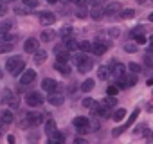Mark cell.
Returning <instances> with one entry per match:
<instances>
[{
	"instance_id": "cell-1",
	"label": "cell",
	"mask_w": 153,
	"mask_h": 144,
	"mask_svg": "<svg viewBox=\"0 0 153 144\" xmlns=\"http://www.w3.org/2000/svg\"><path fill=\"white\" fill-rule=\"evenodd\" d=\"M6 68H7L9 74H13V76H20L22 72L25 70V61H24L20 56L9 58V59H7V63H6Z\"/></svg>"
},
{
	"instance_id": "cell-2",
	"label": "cell",
	"mask_w": 153,
	"mask_h": 144,
	"mask_svg": "<svg viewBox=\"0 0 153 144\" xmlns=\"http://www.w3.org/2000/svg\"><path fill=\"white\" fill-rule=\"evenodd\" d=\"M74 63L78 65V68H79V72H88L90 68H92V59L90 58H87L85 54H78V56H74Z\"/></svg>"
},
{
	"instance_id": "cell-3",
	"label": "cell",
	"mask_w": 153,
	"mask_h": 144,
	"mask_svg": "<svg viewBox=\"0 0 153 144\" xmlns=\"http://www.w3.org/2000/svg\"><path fill=\"white\" fill-rule=\"evenodd\" d=\"M90 16L94 20H97V22L105 16V2L103 0H94V4L90 7Z\"/></svg>"
},
{
	"instance_id": "cell-4",
	"label": "cell",
	"mask_w": 153,
	"mask_h": 144,
	"mask_svg": "<svg viewBox=\"0 0 153 144\" xmlns=\"http://www.w3.org/2000/svg\"><path fill=\"white\" fill-rule=\"evenodd\" d=\"M0 101L4 105H9L11 108H18V99L15 97V94L9 90V88H4L2 94H0Z\"/></svg>"
},
{
	"instance_id": "cell-5",
	"label": "cell",
	"mask_w": 153,
	"mask_h": 144,
	"mask_svg": "<svg viewBox=\"0 0 153 144\" xmlns=\"http://www.w3.org/2000/svg\"><path fill=\"white\" fill-rule=\"evenodd\" d=\"M42 121H43V115L38 114V112H29V114H25V124H27V126H38V124H42Z\"/></svg>"
},
{
	"instance_id": "cell-6",
	"label": "cell",
	"mask_w": 153,
	"mask_h": 144,
	"mask_svg": "<svg viewBox=\"0 0 153 144\" xmlns=\"http://www.w3.org/2000/svg\"><path fill=\"white\" fill-rule=\"evenodd\" d=\"M135 83H137V78H135V76H128V74H124L123 78L117 79V88H130V87H133Z\"/></svg>"
},
{
	"instance_id": "cell-7",
	"label": "cell",
	"mask_w": 153,
	"mask_h": 144,
	"mask_svg": "<svg viewBox=\"0 0 153 144\" xmlns=\"http://www.w3.org/2000/svg\"><path fill=\"white\" fill-rule=\"evenodd\" d=\"M59 83H56L54 79H51V78H45L43 81H42V88L45 90V92H49V94H54V92H58L59 90Z\"/></svg>"
},
{
	"instance_id": "cell-8",
	"label": "cell",
	"mask_w": 153,
	"mask_h": 144,
	"mask_svg": "<svg viewBox=\"0 0 153 144\" xmlns=\"http://www.w3.org/2000/svg\"><path fill=\"white\" fill-rule=\"evenodd\" d=\"M25 101H27L29 106H40V105L43 103V97H42L40 92H29V94L25 96Z\"/></svg>"
},
{
	"instance_id": "cell-9",
	"label": "cell",
	"mask_w": 153,
	"mask_h": 144,
	"mask_svg": "<svg viewBox=\"0 0 153 144\" xmlns=\"http://www.w3.org/2000/svg\"><path fill=\"white\" fill-rule=\"evenodd\" d=\"M110 70H112V76H114L115 79H119V78H123V76L126 74V67H124L123 63H119V61L112 63V65H110Z\"/></svg>"
},
{
	"instance_id": "cell-10",
	"label": "cell",
	"mask_w": 153,
	"mask_h": 144,
	"mask_svg": "<svg viewBox=\"0 0 153 144\" xmlns=\"http://www.w3.org/2000/svg\"><path fill=\"white\" fill-rule=\"evenodd\" d=\"M54 54H56V58H58L56 61H68V56H70L68 50H67V47H65L63 43L54 47Z\"/></svg>"
},
{
	"instance_id": "cell-11",
	"label": "cell",
	"mask_w": 153,
	"mask_h": 144,
	"mask_svg": "<svg viewBox=\"0 0 153 144\" xmlns=\"http://www.w3.org/2000/svg\"><path fill=\"white\" fill-rule=\"evenodd\" d=\"M34 79H36V72L31 70V68H29V70H24L22 74H20V83H22V85H31Z\"/></svg>"
},
{
	"instance_id": "cell-12",
	"label": "cell",
	"mask_w": 153,
	"mask_h": 144,
	"mask_svg": "<svg viewBox=\"0 0 153 144\" xmlns=\"http://www.w3.org/2000/svg\"><path fill=\"white\" fill-rule=\"evenodd\" d=\"M38 18H40V22H42V25H51V24L56 22V15L51 13V11H42V13L38 15Z\"/></svg>"
},
{
	"instance_id": "cell-13",
	"label": "cell",
	"mask_w": 153,
	"mask_h": 144,
	"mask_svg": "<svg viewBox=\"0 0 153 144\" xmlns=\"http://www.w3.org/2000/svg\"><path fill=\"white\" fill-rule=\"evenodd\" d=\"M38 47H40V43H38L36 38H27L25 43H24V50L29 52V54H34V52L38 50Z\"/></svg>"
},
{
	"instance_id": "cell-14",
	"label": "cell",
	"mask_w": 153,
	"mask_h": 144,
	"mask_svg": "<svg viewBox=\"0 0 153 144\" xmlns=\"http://www.w3.org/2000/svg\"><path fill=\"white\" fill-rule=\"evenodd\" d=\"M106 49H108V43H106V42L96 40V42L92 43V52H94L96 56H101V54H105V52H106Z\"/></svg>"
},
{
	"instance_id": "cell-15",
	"label": "cell",
	"mask_w": 153,
	"mask_h": 144,
	"mask_svg": "<svg viewBox=\"0 0 153 144\" xmlns=\"http://www.w3.org/2000/svg\"><path fill=\"white\" fill-rule=\"evenodd\" d=\"M137 115H139V108H135V110H133V114L130 115V119H128V122H126V124H124L123 128H117V130L114 131V137H117V135H121V133H123L124 130H128V126H131V124H133V121L137 119Z\"/></svg>"
},
{
	"instance_id": "cell-16",
	"label": "cell",
	"mask_w": 153,
	"mask_h": 144,
	"mask_svg": "<svg viewBox=\"0 0 153 144\" xmlns=\"http://www.w3.org/2000/svg\"><path fill=\"white\" fill-rule=\"evenodd\" d=\"M13 112H9V110H4L2 114H0V122H2V126H7V124H11L13 122Z\"/></svg>"
},
{
	"instance_id": "cell-17",
	"label": "cell",
	"mask_w": 153,
	"mask_h": 144,
	"mask_svg": "<svg viewBox=\"0 0 153 144\" xmlns=\"http://www.w3.org/2000/svg\"><path fill=\"white\" fill-rule=\"evenodd\" d=\"M63 101H65V99H63V96H61V94H58V92H54V94H51V96H49V103H51L52 106H61V105H63Z\"/></svg>"
},
{
	"instance_id": "cell-18",
	"label": "cell",
	"mask_w": 153,
	"mask_h": 144,
	"mask_svg": "<svg viewBox=\"0 0 153 144\" xmlns=\"http://www.w3.org/2000/svg\"><path fill=\"white\" fill-rule=\"evenodd\" d=\"M54 68L58 72H61V74H68V72H70V65L67 61H56L54 63Z\"/></svg>"
},
{
	"instance_id": "cell-19",
	"label": "cell",
	"mask_w": 153,
	"mask_h": 144,
	"mask_svg": "<svg viewBox=\"0 0 153 144\" xmlns=\"http://www.w3.org/2000/svg\"><path fill=\"white\" fill-rule=\"evenodd\" d=\"M119 9H121L119 2H110V4H106V6H105V15H115Z\"/></svg>"
},
{
	"instance_id": "cell-20",
	"label": "cell",
	"mask_w": 153,
	"mask_h": 144,
	"mask_svg": "<svg viewBox=\"0 0 153 144\" xmlns=\"http://www.w3.org/2000/svg\"><path fill=\"white\" fill-rule=\"evenodd\" d=\"M63 45H65V47H67V50L70 52V50H76V49H78V45H79V43L76 42L74 38H67V40H63Z\"/></svg>"
},
{
	"instance_id": "cell-21",
	"label": "cell",
	"mask_w": 153,
	"mask_h": 144,
	"mask_svg": "<svg viewBox=\"0 0 153 144\" xmlns=\"http://www.w3.org/2000/svg\"><path fill=\"white\" fill-rule=\"evenodd\" d=\"M54 36H56V33H54L52 29H45V31L42 33V42H52Z\"/></svg>"
},
{
	"instance_id": "cell-22",
	"label": "cell",
	"mask_w": 153,
	"mask_h": 144,
	"mask_svg": "<svg viewBox=\"0 0 153 144\" xmlns=\"http://www.w3.org/2000/svg\"><path fill=\"white\" fill-rule=\"evenodd\" d=\"M56 131V121L54 119H49L47 122H45V133L47 135H52Z\"/></svg>"
},
{
	"instance_id": "cell-23",
	"label": "cell",
	"mask_w": 153,
	"mask_h": 144,
	"mask_svg": "<svg viewBox=\"0 0 153 144\" xmlns=\"http://www.w3.org/2000/svg\"><path fill=\"white\" fill-rule=\"evenodd\" d=\"M11 29H13V22L11 20H6V22L0 24V34H7Z\"/></svg>"
},
{
	"instance_id": "cell-24",
	"label": "cell",
	"mask_w": 153,
	"mask_h": 144,
	"mask_svg": "<svg viewBox=\"0 0 153 144\" xmlns=\"http://www.w3.org/2000/svg\"><path fill=\"white\" fill-rule=\"evenodd\" d=\"M74 126L76 128H81V126H90V121L87 117H76L74 119Z\"/></svg>"
},
{
	"instance_id": "cell-25",
	"label": "cell",
	"mask_w": 153,
	"mask_h": 144,
	"mask_svg": "<svg viewBox=\"0 0 153 144\" xmlns=\"http://www.w3.org/2000/svg\"><path fill=\"white\" fill-rule=\"evenodd\" d=\"M97 76H99V79H108L110 78V68L108 67H99V72H97Z\"/></svg>"
},
{
	"instance_id": "cell-26",
	"label": "cell",
	"mask_w": 153,
	"mask_h": 144,
	"mask_svg": "<svg viewBox=\"0 0 153 144\" xmlns=\"http://www.w3.org/2000/svg\"><path fill=\"white\" fill-rule=\"evenodd\" d=\"M45 59H47V52H45V50H36V52H34V61H36L38 65L43 63Z\"/></svg>"
},
{
	"instance_id": "cell-27",
	"label": "cell",
	"mask_w": 153,
	"mask_h": 144,
	"mask_svg": "<svg viewBox=\"0 0 153 144\" xmlns=\"http://www.w3.org/2000/svg\"><path fill=\"white\" fill-rule=\"evenodd\" d=\"M49 137H51V140H54V142H58V144H63V140H65V135H63L61 131H58V130H56L52 135H49Z\"/></svg>"
},
{
	"instance_id": "cell-28",
	"label": "cell",
	"mask_w": 153,
	"mask_h": 144,
	"mask_svg": "<svg viewBox=\"0 0 153 144\" xmlns=\"http://www.w3.org/2000/svg\"><path fill=\"white\" fill-rule=\"evenodd\" d=\"M119 16H121L123 20H130V18H133V16H135V9H123Z\"/></svg>"
},
{
	"instance_id": "cell-29",
	"label": "cell",
	"mask_w": 153,
	"mask_h": 144,
	"mask_svg": "<svg viewBox=\"0 0 153 144\" xmlns=\"http://www.w3.org/2000/svg\"><path fill=\"white\" fill-rule=\"evenodd\" d=\"M72 33H74L72 27H63V29L59 31V36H61L63 40H67V38H72Z\"/></svg>"
},
{
	"instance_id": "cell-30",
	"label": "cell",
	"mask_w": 153,
	"mask_h": 144,
	"mask_svg": "<svg viewBox=\"0 0 153 144\" xmlns=\"http://www.w3.org/2000/svg\"><path fill=\"white\" fill-rule=\"evenodd\" d=\"M78 49H79V50H83V52H90V50H92V43H90V42H87V40H85V42H79Z\"/></svg>"
},
{
	"instance_id": "cell-31",
	"label": "cell",
	"mask_w": 153,
	"mask_h": 144,
	"mask_svg": "<svg viewBox=\"0 0 153 144\" xmlns=\"http://www.w3.org/2000/svg\"><path fill=\"white\" fill-rule=\"evenodd\" d=\"M92 88H94V79H85L83 85H81V90L83 92H90Z\"/></svg>"
},
{
	"instance_id": "cell-32",
	"label": "cell",
	"mask_w": 153,
	"mask_h": 144,
	"mask_svg": "<svg viewBox=\"0 0 153 144\" xmlns=\"http://www.w3.org/2000/svg\"><path fill=\"white\" fill-rule=\"evenodd\" d=\"M124 115H126V110H123V108H119V110H115L114 112V121H123L124 119Z\"/></svg>"
},
{
	"instance_id": "cell-33",
	"label": "cell",
	"mask_w": 153,
	"mask_h": 144,
	"mask_svg": "<svg viewBox=\"0 0 153 144\" xmlns=\"http://www.w3.org/2000/svg\"><path fill=\"white\" fill-rule=\"evenodd\" d=\"M13 50V43L6 42V43H0V54H6V52H11Z\"/></svg>"
},
{
	"instance_id": "cell-34",
	"label": "cell",
	"mask_w": 153,
	"mask_h": 144,
	"mask_svg": "<svg viewBox=\"0 0 153 144\" xmlns=\"http://www.w3.org/2000/svg\"><path fill=\"white\" fill-rule=\"evenodd\" d=\"M142 31H144V27H142V25L133 27V29L130 31V38H137V36H140V34H142Z\"/></svg>"
},
{
	"instance_id": "cell-35",
	"label": "cell",
	"mask_w": 153,
	"mask_h": 144,
	"mask_svg": "<svg viewBox=\"0 0 153 144\" xmlns=\"http://www.w3.org/2000/svg\"><path fill=\"white\" fill-rule=\"evenodd\" d=\"M15 13L16 15H29V7L27 6H15Z\"/></svg>"
},
{
	"instance_id": "cell-36",
	"label": "cell",
	"mask_w": 153,
	"mask_h": 144,
	"mask_svg": "<svg viewBox=\"0 0 153 144\" xmlns=\"http://www.w3.org/2000/svg\"><path fill=\"white\" fill-rule=\"evenodd\" d=\"M22 4L27 6L29 9H34V7H38V0H22Z\"/></svg>"
},
{
	"instance_id": "cell-37",
	"label": "cell",
	"mask_w": 153,
	"mask_h": 144,
	"mask_svg": "<svg viewBox=\"0 0 153 144\" xmlns=\"http://www.w3.org/2000/svg\"><path fill=\"white\" fill-rule=\"evenodd\" d=\"M87 16H88V9L81 6V7L78 9V18H87Z\"/></svg>"
},
{
	"instance_id": "cell-38",
	"label": "cell",
	"mask_w": 153,
	"mask_h": 144,
	"mask_svg": "<svg viewBox=\"0 0 153 144\" xmlns=\"http://www.w3.org/2000/svg\"><path fill=\"white\" fill-rule=\"evenodd\" d=\"M128 70H131L133 74H137V72H140V65H137V63H128Z\"/></svg>"
},
{
	"instance_id": "cell-39",
	"label": "cell",
	"mask_w": 153,
	"mask_h": 144,
	"mask_svg": "<svg viewBox=\"0 0 153 144\" xmlns=\"http://www.w3.org/2000/svg\"><path fill=\"white\" fill-rule=\"evenodd\" d=\"M83 106H85V108H92V106H94V99H92V97H85V99H83Z\"/></svg>"
},
{
	"instance_id": "cell-40",
	"label": "cell",
	"mask_w": 153,
	"mask_h": 144,
	"mask_svg": "<svg viewBox=\"0 0 153 144\" xmlns=\"http://www.w3.org/2000/svg\"><path fill=\"white\" fill-rule=\"evenodd\" d=\"M108 96H117V92H119V88H117V85H112V87H108Z\"/></svg>"
},
{
	"instance_id": "cell-41",
	"label": "cell",
	"mask_w": 153,
	"mask_h": 144,
	"mask_svg": "<svg viewBox=\"0 0 153 144\" xmlns=\"http://www.w3.org/2000/svg\"><path fill=\"white\" fill-rule=\"evenodd\" d=\"M124 50H126V52H135V50H137V47H135V45H131V43H126V45H124Z\"/></svg>"
},
{
	"instance_id": "cell-42",
	"label": "cell",
	"mask_w": 153,
	"mask_h": 144,
	"mask_svg": "<svg viewBox=\"0 0 153 144\" xmlns=\"http://www.w3.org/2000/svg\"><path fill=\"white\" fill-rule=\"evenodd\" d=\"M144 65L153 68V58H151V56H146V58H144Z\"/></svg>"
},
{
	"instance_id": "cell-43",
	"label": "cell",
	"mask_w": 153,
	"mask_h": 144,
	"mask_svg": "<svg viewBox=\"0 0 153 144\" xmlns=\"http://www.w3.org/2000/svg\"><path fill=\"white\" fill-rule=\"evenodd\" d=\"M135 133H137V135H140V133H142V135H146V133H148V128H146V126H139Z\"/></svg>"
},
{
	"instance_id": "cell-44",
	"label": "cell",
	"mask_w": 153,
	"mask_h": 144,
	"mask_svg": "<svg viewBox=\"0 0 153 144\" xmlns=\"http://www.w3.org/2000/svg\"><path fill=\"white\" fill-rule=\"evenodd\" d=\"M74 144H88V142H87V139H83V137H76V139H74Z\"/></svg>"
},
{
	"instance_id": "cell-45",
	"label": "cell",
	"mask_w": 153,
	"mask_h": 144,
	"mask_svg": "<svg viewBox=\"0 0 153 144\" xmlns=\"http://www.w3.org/2000/svg\"><path fill=\"white\" fill-rule=\"evenodd\" d=\"M7 13V6L6 4H2V2H0V16H4Z\"/></svg>"
},
{
	"instance_id": "cell-46",
	"label": "cell",
	"mask_w": 153,
	"mask_h": 144,
	"mask_svg": "<svg viewBox=\"0 0 153 144\" xmlns=\"http://www.w3.org/2000/svg\"><path fill=\"white\" fill-rule=\"evenodd\" d=\"M135 42H137V43H146V38H144V34L137 36V38H135Z\"/></svg>"
},
{
	"instance_id": "cell-47",
	"label": "cell",
	"mask_w": 153,
	"mask_h": 144,
	"mask_svg": "<svg viewBox=\"0 0 153 144\" xmlns=\"http://www.w3.org/2000/svg\"><path fill=\"white\" fill-rule=\"evenodd\" d=\"M108 33H110V36H114V38L119 36V29H112V31H108Z\"/></svg>"
},
{
	"instance_id": "cell-48",
	"label": "cell",
	"mask_w": 153,
	"mask_h": 144,
	"mask_svg": "<svg viewBox=\"0 0 153 144\" xmlns=\"http://www.w3.org/2000/svg\"><path fill=\"white\" fill-rule=\"evenodd\" d=\"M72 4H78V6H85V0H70Z\"/></svg>"
},
{
	"instance_id": "cell-49",
	"label": "cell",
	"mask_w": 153,
	"mask_h": 144,
	"mask_svg": "<svg viewBox=\"0 0 153 144\" xmlns=\"http://www.w3.org/2000/svg\"><path fill=\"white\" fill-rule=\"evenodd\" d=\"M7 140H9V144H13V142H15V137H13V135H9V137H7Z\"/></svg>"
},
{
	"instance_id": "cell-50",
	"label": "cell",
	"mask_w": 153,
	"mask_h": 144,
	"mask_svg": "<svg viewBox=\"0 0 153 144\" xmlns=\"http://www.w3.org/2000/svg\"><path fill=\"white\" fill-rule=\"evenodd\" d=\"M47 2H49V4H58L59 0H47Z\"/></svg>"
},
{
	"instance_id": "cell-51",
	"label": "cell",
	"mask_w": 153,
	"mask_h": 144,
	"mask_svg": "<svg viewBox=\"0 0 153 144\" xmlns=\"http://www.w3.org/2000/svg\"><path fill=\"white\" fill-rule=\"evenodd\" d=\"M2 4H7V2H15V0H0Z\"/></svg>"
},
{
	"instance_id": "cell-52",
	"label": "cell",
	"mask_w": 153,
	"mask_h": 144,
	"mask_svg": "<svg viewBox=\"0 0 153 144\" xmlns=\"http://www.w3.org/2000/svg\"><path fill=\"white\" fill-rule=\"evenodd\" d=\"M148 20H149V22H153V13H149V16H148Z\"/></svg>"
},
{
	"instance_id": "cell-53",
	"label": "cell",
	"mask_w": 153,
	"mask_h": 144,
	"mask_svg": "<svg viewBox=\"0 0 153 144\" xmlns=\"http://www.w3.org/2000/svg\"><path fill=\"white\" fill-rule=\"evenodd\" d=\"M149 140H151V142H153V131H151V133H149Z\"/></svg>"
},
{
	"instance_id": "cell-54",
	"label": "cell",
	"mask_w": 153,
	"mask_h": 144,
	"mask_svg": "<svg viewBox=\"0 0 153 144\" xmlns=\"http://www.w3.org/2000/svg\"><path fill=\"white\" fill-rule=\"evenodd\" d=\"M47 144H58V142H54V140H51V139H49V142H47Z\"/></svg>"
},
{
	"instance_id": "cell-55",
	"label": "cell",
	"mask_w": 153,
	"mask_h": 144,
	"mask_svg": "<svg viewBox=\"0 0 153 144\" xmlns=\"http://www.w3.org/2000/svg\"><path fill=\"white\" fill-rule=\"evenodd\" d=\"M149 43H151V45H153V36H149Z\"/></svg>"
},
{
	"instance_id": "cell-56",
	"label": "cell",
	"mask_w": 153,
	"mask_h": 144,
	"mask_svg": "<svg viewBox=\"0 0 153 144\" xmlns=\"http://www.w3.org/2000/svg\"><path fill=\"white\" fill-rule=\"evenodd\" d=\"M65 2H70V0H65Z\"/></svg>"
}]
</instances>
